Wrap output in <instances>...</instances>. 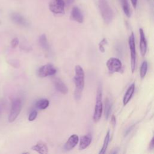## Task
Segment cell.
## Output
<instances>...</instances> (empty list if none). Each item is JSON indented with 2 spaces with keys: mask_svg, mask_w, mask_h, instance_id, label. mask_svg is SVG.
<instances>
[{
  "mask_svg": "<svg viewBox=\"0 0 154 154\" xmlns=\"http://www.w3.org/2000/svg\"><path fill=\"white\" fill-rule=\"evenodd\" d=\"M65 5L63 0H52L49 4V8L54 14H64Z\"/></svg>",
  "mask_w": 154,
  "mask_h": 154,
  "instance_id": "obj_6",
  "label": "cell"
},
{
  "mask_svg": "<svg viewBox=\"0 0 154 154\" xmlns=\"http://www.w3.org/2000/svg\"><path fill=\"white\" fill-rule=\"evenodd\" d=\"M39 43L40 46L45 51H48L49 46L48 44V42L47 40L46 36L45 34L41 35L39 37Z\"/></svg>",
  "mask_w": 154,
  "mask_h": 154,
  "instance_id": "obj_19",
  "label": "cell"
},
{
  "mask_svg": "<svg viewBox=\"0 0 154 154\" xmlns=\"http://www.w3.org/2000/svg\"><path fill=\"white\" fill-rule=\"evenodd\" d=\"M22 108L21 100L19 98H16L12 101L11 109L8 116V122H13L19 116Z\"/></svg>",
  "mask_w": 154,
  "mask_h": 154,
  "instance_id": "obj_4",
  "label": "cell"
},
{
  "mask_svg": "<svg viewBox=\"0 0 154 154\" xmlns=\"http://www.w3.org/2000/svg\"><path fill=\"white\" fill-rule=\"evenodd\" d=\"M63 1H64L65 4H67V5L72 4V3L74 1V0H63Z\"/></svg>",
  "mask_w": 154,
  "mask_h": 154,
  "instance_id": "obj_29",
  "label": "cell"
},
{
  "mask_svg": "<svg viewBox=\"0 0 154 154\" xmlns=\"http://www.w3.org/2000/svg\"><path fill=\"white\" fill-rule=\"evenodd\" d=\"M147 71V61H143L141 64L140 69V75L141 78H144L146 75Z\"/></svg>",
  "mask_w": 154,
  "mask_h": 154,
  "instance_id": "obj_22",
  "label": "cell"
},
{
  "mask_svg": "<svg viewBox=\"0 0 154 154\" xmlns=\"http://www.w3.org/2000/svg\"><path fill=\"white\" fill-rule=\"evenodd\" d=\"M19 44V39L17 38H14L11 41V46L12 48H16Z\"/></svg>",
  "mask_w": 154,
  "mask_h": 154,
  "instance_id": "obj_26",
  "label": "cell"
},
{
  "mask_svg": "<svg viewBox=\"0 0 154 154\" xmlns=\"http://www.w3.org/2000/svg\"><path fill=\"white\" fill-rule=\"evenodd\" d=\"M107 43V40L106 38H103L100 43H99V48L101 52L103 53L105 52V45H106Z\"/></svg>",
  "mask_w": 154,
  "mask_h": 154,
  "instance_id": "obj_23",
  "label": "cell"
},
{
  "mask_svg": "<svg viewBox=\"0 0 154 154\" xmlns=\"http://www.w3.org/2000/svg\"><path fill=\"white\" fill-rule=\"evenodd\" d=\"M106 65L110 73L120 72L122 67L121 61L115 57H111L109 58L106 63Z\"/></svg>",
  "mask_w": 154,
  "mask_h": 154,
  "instance_id": "obj_7",
  "label": "cell"
},
{
  "mask_svg": "<svg viewBox=\"0 0 154 154\" xmlns=\"http://www.w3.org/2000/svg\"><path fill=\"white\" fill-rule=\"evenodd\" d=\"M71 17L73 20L76 21L78 23H82L84 17L82 12L80 9L77 7H74L71 12Z\"/></svg>",
  "mask_w": 154,
  "mask_h": 154,
  "instance_id": "obj_13",
  "label": "cell"
},
{
  "mask_svg": "<svg viewBox=\"0 0 154 154\" xmlns=\"http://www.w3.org/2000/svg\"><path fill=\"white\" fill-rule=\"evenodd\" d=\"M139 32H140V53L141 56L144 57V55H146V53L147 51V41L146 39L144 32L142 28H140Z\"/></svg>",
  "mask_w": 154,
  "mask_h": 154,
  "instance_id": "obj_10",
  "label": "cell"
},
{
  "mask_svg": "<svg viewBox=\"0 0 154 154\" xmlns=\"http://www.w3.org/2000/svg\"><path fill=\"white\" fill-rule=\"evenodd\" d=\"M8 63L14 68H18L20 66V62L17 60H10L8 61Z\"/></svg>",
  "mask_w": 154,
  "mask_h": 154,
  "instance_id": "obj_24",
  "label": "cell"
},
{
  "mask_svg": "<svg viewBox=\"0 0 154 154\" xmlns=\"http://www.w3.org/2000/svg\"><path fill=\"white\" fill-rule=\"evenodd\" d=\"M31 149L38 153L45 154L48 152V148L47 145L42 141H38L36 144L33 146Z\"/></svg>",
  "mask_w": 154,
  "mask_h": 154,
  "instance_id": "obj_15",
  "label": "cell"
},
{
  "mask_svg": "<svg viewBox=\"0 0 154 154\" xmlns=\"http://www.w3.org/2000/svg\"><path fill=\"white\" fill-rule=\"evenodd\" d=\"M150 146L151 147H154V137L152 138L150 143Z\"/></svg>",
  "mask_w": 154,
  "mask_h": 154,
  "instance_id": "obj_30",
  "label": "cell"
},
{
  "mask_svg": "<svg viewBox=\"0 0 154 154\" xmlns=\"http://www.w3.org/2000/svg\"><path fill=\"white\" fill-rule=\"evenodd\" d=\"M55 67L51 64H47L40 67L38 70V75L41 78H45L48 76H52L56 73Z\"/></svg>",
  "mask_w": 154,
  "mask_h": 154,
  "instance_id": "obj_8",
  "label": "cell"
},
{
  "mask_svg": "<svg viewBox=\"0 0 154 154\" xmlns=\"http://www.w3.org/2000/svg\"><path fill=\"white\" fill-rule=\"evenodd\" d=\"M49 104V102L46 99H42L38 100L35 104L36 107L39 109H46Z\"/></svg>",
  "mask_w": 154,
  "mask_h": 154,
  "instance_id": "obj_20",
  "label": "cell"
},
{
  "mask_svg": "<svg viewBox=\"0 0 154 154\" xmlns=\"http://www.w3.org/2000/svg\"><path fill=\"white\" fill-rule=\"evenodd\" d=\"M129 46L131 51V71L134 73L136 66V49L135 43V36L134 32H132L130 35L128 40Z\"/></svg>",
  "mask_w": 154,
  "mask_h": 154,
  "instance_id": "obj_5",
  "label": "cell"
},
{
  "mask_svg": "<svg viewBox=\"0 0 154 154\" xmlns=\"http://www.w3.org/2000/svg\"><path fill=\"white\" fill-rule=\"evenodd\" d=\"M102 87L100 86H99L97 90V94H96V104L94 106V111L93 114V120L95 122L99 121L102 116V111H103V105H102Z\"/></svg>",
  "mask_w": 154,
  "mask_h": 154,
  "instance_id": "obj_3",
  "label": "cell"
},
{
  "mask_svg": "<svg viewBox=\"0 0 154 154\" xmlns=\"http://www.w3.org/2000/svg\"><path fill=\"white\" fill-rule=\"evenodd\" d=\"M10 17L11 20L19 25L23 26H26L28 25V22L27 20L20 14L17 13H13L11 14Z\"/></svg>",
  "mask_w": 154,
  "mask_h": 154,
  "instance_id": "obj_11",
  "label": "cell"
},
{
  "mask_svg": "<svg viewBox=\"0 0 154 154\" xmlns=\"http://www.w3.org/2000/svg\"><path fill=\"white\" fill-rule=\"evenodd\" d=\"M122 7L125 15L129 17L131 15V10L128 0H120Z\"/></svg>",
  "mask_w": 154,
  "mask_h": 154,
  "instance_id": "obj_17",
  "label": "cell"
},
{
  "mask_svg": "<svg viewBox=\"0 0 154 154\" xmlns=\"http://www.w3.org/2000/svg\"><path fill=\"white\" fill-rule=\"evenodd\" d=\"M111 111V103L109 100L107 98L105 102V116L106 120L108 119Z\"/></svg>",
  "mask_w": 154,
  "mask_h": 154,
  "instance_id": "obj_21",
  "label": "cell"
},
{
  "mask_svg": "<svg viewBox=\"0 0 154 154\" xmlns=\"http://www.w3.org/2000/svg\"><path fill=\"white\" fill-rule=\"evenodd\" d=\"M111 122V123H112V125L113 126H115V125H116V117H114V116H112Z\"/></svg>",
  "mask_w": 154,
  "mask_h": 154,
  "instance_id": "obj_27",
  "label": "cell"
},
{
  "mask_svg": "<svg viewBox=\"0 0 154 154\" xmlns=\"http://www.w3.org/2000/svg\"><path fill=\"white\" fill-rule=\"evenodd\" d=\"M54 84L55 88L60 93L63 94H66L68 93V88L66 85L59 78H54Z\"/></svg>",
  "mask_w": 154,
  "mask_h": 154,
  "instance_id": "obj_12",
  "label": "cell"
},
{
  "mask_svg": "<svg viewBox=\"0 0 154 154\" xmlns=\"http://www.w3.org/2000/svg\"><path fill=\"white\" fill-rule=\"evenodd\" d=\"M91 135L90 134H87L83 135L80 138V142L79 145V150H84L86 149L91 142Z\"/></svg>",
  "mask_w": 154,
  "mask_h": 154,
  "instance_id": "obj_14",
  "label": "cell"
},
{
  "mask_svg": "<svg viewBox=\"0 0 154 154\" xmlns=\"http://www.w3.org/2000/svg\"><path fill=\"white\" fill-rule=\"evenodd\" d=\"M79 137L76 134L72 135L67 140L64 146V149L65 151H69L74 148L78 143Z\"/></svg>",
  "mask_w": 154,
  "mask_h": 154,
  "instance_id": "obj_9",
  "label": "cell"
},
{
  "mask_svg": "<svg viewBox=\"0 0 154 154\" xmlns=\"http://www.w3.org/2000/svg\"><path fill=\"white\" fill-rule=\"evenodd\" d=\"M148 1H150V0H148Z\"/></svg>",
  "mask_w": 154,
  "mask_h": 154,
  "instance_id": "obj_32",
  "label": "cell"
},
{
  "mask_svg": "<svg viewBox=\"0 0 154 154\" xmlns=\"http://www.w3.org/2000/svg\"><path fill=\"white\" fill-rule=\"evenodd\" d=\"M85 74L83 69L79 65L75 67V75L74 76V82L75 84V90L74 92V96L76 100L81 99L82 92L84 87L85 84Z\"/></svg>",
  "mask_w": 154,
  "mask_h": 154,
  "instance_id": "obj_1",
  "label": "cell"
},
{
  "mask_svg": "<svg viewBox=\"0 0 154 154\" xmlns=\"http://www.w3.org/2000/svg\"><path fill=\"white\" fill-rule=\"evenodd\" d=\"M131 3L134 7V8H136L137 7V1L138 0H131Z\"/></svg>",
  "mask_w": 154,
  "mask_h": 154,
  "instance_id": "obj_28",
  "label": "cell"
},
{
  "mask_svg": "<svg viewBox=\"0 0 154 154\" xmlns=\"http://www.w3.org/2000/svg\"><path fill=\"white\" fill-rule=\"evenodd\" d=\"M0 23H1V22H0Z\"/></svg>",
  "mask_w": 154,
  "mask_h": 154,
  "instance_id": "obj_33",
  "label": "cell"
},
{
  "mask_svg": "<svg viewBox=\"0 0 154 154\" xmlns=\"http://www.w3.org/2000/svg\"><path fill=\"white\" fill-rule=\"evenodd\" d=\"M37 111H35V110H34V111H32V112L29 114V116H28V120L30 121V122L34 120L35 119V118L37 117Z\"/></svg>",
  "mask_w": 154,
  "mask_h": 154,
  "instance_id": "obj_25",
  "label": "cell"
},
{
  "mask_svg": "<svg viewBox=\"0 0 154 154\" xmlns=\"http://www.w3.org/2000/svg\"><path fill=\"white\" fill-rule=\"evenodd\" d=\"M1 106L0 105V114H1Z\"/></svg>",
  "mask_w": 154,
  "mask_h": 154,
  "instance_id": "obj_31",
  "label": "cell"
},
{
  "mask_svg": "<svg viewBox=\"0 0 154 154\" xmlns=\"http://www.w3.org/2000/svg\"><path fill=\"white\" fill-rule=\"evenodd\" d=\"M135 91V84L133 83L132 84L129 88H128L127 91H126L123 99V105L125 106L128 104V103L130 101L131 99L132 98V96L134 93Z\"/></svg>",
  "mask_w": 154,
  "mask_h": 154,
  "instance_id": "obj_16",
  "label": "cell"
},
{
  "mask_svg": "<svg viewBox=\"0 0 154 154\" xmlns=\"http://www.w3.org/2000/svg\"><path fill=\"white\" fill-rule=\"evenodd\" d=\"M109 140H110V132H109V131H108V132L105 137L103 146L100 149V151L99 152V154H104L105 153V152L108 148V146Z\"/></svg>",
  "mask_w": 154,
  "mask_h": 154,
  "instance_id": "obj_18",
  "label": "cell"
},
{
  "mask_svg": "<svg viewBox=\"0 0 154 154\" xmlns=\"http://www.w3.org/2000/svg\"><path fill=\"white\" fill-rule=\"evenodd\" d=\"M99 8L103 20L106 24L110 23L114 17V13L106 0H99Z\"/></svg>",
  "mask_w": 154,
  "mask_h": 154,
  "instance_id": "obj_2",
  "label": "cell"
}]
</instances>
